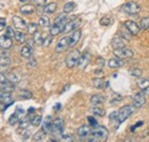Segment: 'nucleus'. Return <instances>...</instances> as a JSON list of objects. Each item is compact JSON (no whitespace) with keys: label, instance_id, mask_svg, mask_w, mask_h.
Returning <instances> with one entry per match:
<instances>
[{"label":"nucleus","instance_id":"f257e3e1","mask_svg":"<svg viewBox=\"0 0 149 142\" xmlns=\"http://www.w3.org/2000/svg\"><path fill=\"white\" fill-rule=\"evenodd\" d=\"M91 135L93 138L88 139L90 141H103L108 138V129L104 127V126H94L92 127V133Z\"/></svg>","mask_w":149,"mask_h":142},{"label":"nucleus","instance_id":"f03ea898","mask_svg":"<svg viewBox=\"0 0 149 142\" xmlns=\"http://www.w3.org/2000/svg\"><path fill=\"white\" fill-rule=\"evenodd\" d=\"M134 108H135L134 104H133V106L127 104V106H123V108L118 111V116H117V118H116L117 124H122L123 122H125L131 115L134 112Z\"/></svg>","mask_w":149,"mask_h":142},{"label":"nucleus","instance_id":"7ed1b4c3","mask_svg":"<svg viewBox=\"0 0 149 142\" xmlns=\"http://www.w3.org/2000/svg\"><path fill=\"white\" fill-rule=\"evenodd\" d=\"M80 55L81 54H80V52L78 49H74V51H71L70 53L68 54L67 57H65V65H67V68L72 69L74 67H76Z\"/></svg>","mask_w":149,"mask_h":142},{"label":"nucleus","instance_id":"20e7f679","mask_svg":"<svg viewBox=\"0 0 149 142\" xmlns=\"http://www.w3.org/2000/svg\"><path fill=\"white\" fill-rule=\"evenodd\" d=\"M140 10H141L140 5L138 2H134V1H129L125 5H123V7H122V12L127 14V15H135Z\"/></svg>","mask_w":149,"mask_h":142},{"label":"nucleus","instance_id":"39448f33","mask_svg":"<svg viewBox=\"0 0 149 142\" xmlns=\"http://www.w3.org/2000/svg\"><path fill=\"white\" fill-rule=\"evenodd\" d=\"M63 124H64V122H63V119L61 117H57L53 120V123H52V133H53V135H61V133L63 131Z\"/></svg>","mask_w":149,"mask_h":142},{"label":"nucleus","instance_id":"423d86ee","mask_svg":"<svg viewBox=\"0 0 149 142\" xmlns=\"http://www.w3.org/2000/svg\"><path fill=\"white\" fill-rule=\"evenodd\" d=\"M113 54H115V56H118V57H120V58H123V60H125V58H131V57H133V51L130 49V48H127V47H123V48H118V49H115L113 51Z\"/></svg>","mask_w":149,"mask_h":142},{"label":"nucleus","instance_id":"0eeeda50","mask_svg":"<svg viewBox=\"0 0 149 142\" xmlns=\"http://www.w3.org/2000/svg\"><path fill=\"white\" fill-rule=\"evenodd\" d=\"M132 100H133V104L135 106V108H142L146 103V94L141 90V92L134 94Z\"/></svg>","mask_w":149,"mask_h":142},{"label":"nucleus","instance_id":"6e6552de","mask_svg":"<svg viewBox=\"0 0 149 142\" xmlns=\"http://www.w3.org/2000/svg\"><path fill=\"white\" fill-rule=\"evenodd\" d=\"M80 38H81V31L80 30H74L70 33V36L68 37V45H69V47H74L79 42Z\"/></svg>","mask_w":149,"mask_h":142},{"label":"nucleus","instance_id":"1a4fd4ad","mask_svg":"<svg viewBox=\"0 0 149 142\" xmlns=\"http://www.w3.org/2000/svg\"><path fill=\"white\" fill-rule=\"evenodd\" d=\"M14 89H15V84H13L12 81H9V79L7 77H5L3 72L1 71V90L13 92Z\"/></svg>","mask_w":149,"mask_h":142},{"label":"nucleus","instance_id":"9d476101","mask_svg":"<svg viewBox=\"0 0 149 142\" xmlns=\"http://www.w3.org/2000/svg\"><path fill=\"white\" fill-rule=\"evenodd\" d=\"M124 25H125V28L127 29V31L130 32L131 35H133V36L139 35V32H140V30H141L140 25H139V24H136L134 21H125Z\"/></svg>","mask_w":149,"mask_h":142},{"label":"nucleus","instance_id":"9b49d317","mask_svg":"<svg viewBox=\"0 0 149 142\" xmlns=\"http://www.w3.org/2000/svg\"><path fill=\"white\" fill-rule=\"evenodd\" d=\"M126 39L123 38L122 36H116L113 37L111 40V46L113 47V49H118V48H123L126 47Z\"/></svg>","mask_w":149,"mask_h":142},{"label":"nucleus","instance_id":"f8f14e48","mask_svg":"<svg viewBox=\"0 0 149 142\" xmlns=\"http://www.w3.org/2000/svg\"><path fill=\"white\" fill-rule=\"evenodd\" d=\"M80 22L79 19L74 18V19H71V21H68L65 24H64V29H63V33H69V32H72L74 30H76L78 26H79Z\"/></svg>","mask_w":149,"mask_h":142},{"label":"nucleus","instance_id":"ddd939ff","mask_svg":"<svg viewBox=\"0 0 149 142\" xmlns=\"http://www.w3.org/2000/svg\"><path fill=\"white\" fill-rule=\"evenodd\" d=\"M88 64H90V54L88 53L81 54L80 57H79V60H78L77 67H78L80 70H85Z\"/></svg>","mask_w":149,"mask_h":142},{"label":"nucleus","instance_id":"4468645a","mask_svg":"<svg viewBox=\"0 0 149 142\" xmlns=\"http://www.w3.org/2000/svg\"><path fill=\"white\" fill-rule=\"evenodd\" d=\"M92 133V126L88 125H81L78 129H77V134L78 136H80L81 139L83 138H86V136H90Z\"/></svg>","mask_w":149,"mask_h":142},{"label":"nucleus","instance_id":"2eb2a0df","mask_svg":"<svg viewBox=\"0 0 149 142\" xmlns=\"http://www.w3.org/2000/svg\"><path fill=\"white\" fill-rule=\"evenodd\" d=\"M68 46H69L68 45V38L67 37H63V38H61L57 41V44H56L55 46V52L56 53H62V52H64L67 49Z\"/></svg>","mask_w":149,"mask_h":142},{"label":"nucleus","instance_id":"dca6fc26","mask_svg":"<svg viewBox=\"0 0 149 142\" xmlns=\"http://www.w3.org/2000/svg\"><path fill=\"white\" fill-rule=\"evenodd\" d=\"M123 65H124V61H123V58H120L118 56H115L108 61V67L111 69H117V68H120Z\"/></svg>","mask_w":149,"mask_h":142},{"label":"nucleus","instance_id":"f3484780","mask_svg":"<svg viewBox=\"0 0 149 142\" xmlns=\"http://www.w3.org/2000/svg\"><path fill=\"white\" fill-rule=\"evenodd\" d=\"M0 45H1V48L2 49H9L12 46H13V40H12V37H8L6 35L1 36V39H0Z\"/></svg>","mask_w":149,"mask_h":142},{"label":"nucleus","instance_id":"a211bd4d","mask_svg":"<svg viewBox=\"0 0 149 142\" xmlns=\"http://www.w3.org/2000/svg\"><path fill=\"white\" fill-rule=\"evenodd\" d=\"M0 64H1V71H2V72L6 70V69L9 67V64H10V57L8 56V54L5 53V49L1 52V61H0Z\"/></svg>","mask_w":149,"mask_h":142},{"label":"nucleus","instance_id":"6ab92c4d","mask_svg":"<svg viewBox=\"0 0 149 142\" xmlns=\"http://www.w3.org/2000/svg\"><path fill=\"white\" fill-rule=\"evenodd\" d=\"M12 21H13L14 26H15L16 29H19V30H22V29H24V28H26V26H28V24L25 23V21L21 17V16L15 15V16H13Z\"/></svg>","mask_w":149,"mask_h":142},{"label":"nucleus","instance_id":"aec40b11","mask_svg":"<svg viewBox=\"0 0 149 142\" xmlns=\"http://www.w3.org/2000/svg\"><path fill=\"white\" fill-rule=\"evenodd\" d=\"M63 29H64V24H55V23H54V24L49 28V35H52L53 37L60 35V33L63 32Z\"/></svg>","mask_w":149,"mask_h":142},{"label":"nucleus","instance_id":"412c9836","mask_svg":"<svg viewBox=\"0 0 149 142\" xmlns=\"http://www.w3.org/2000/svg\"><path fill=\"white\" fill-rule=\"evenodd\" d=\"M52 117L51 116H47L46 118H45V120L42 122V128L41 129H44V132L46 133V134H48V133H52Z\"/></svg>","mask_w":149,"mask_h":142},{"label":"nucleus","instance_id":"4be33fe9","mask_svg":"<svg viewBox=\"0 0 149 142\" xmlns=\"http://www.w3.org/2000/svg\"><path fill=\"white\" fill-rule=\"evenodd\" d=\"M32 54H33V49H32V47H30L29 45H24V46L21 48V55H22V57H24V58H31V57H32Z\"/></svg>","mask_w":149,"mask_h":142},{"label":"nucleus","instance_id":"5701e85b","mask_svg":"<svg viewBox=\"0 0 149 142\" xmlns=\"http://www.w3.org/2000/svg\"><path fill=\"white\" fill-rule=\"evenodd\" d=\"M104 102H106V97L103 95H101V94H95L91 97V103L93 106H101Z\"/></svg>","mask_w":149,"mask_h":142},{"label":"nucleus","instance_id":"b1692460","mask_svg":"<svg viewBox=\"0 0 149 142\" xmlns=\"http://www.w3.org/2000/svg\"><path fill=\"white\" fill-rule=\"evenodd\" d=\"M0 100L2 102V104H10L12 103V96H10V92H6V90H1L0 94Z\"/></svg>","mask_w":149,"mask_h":142},{"label":"nucleus","instance_id":"393cba45","mask_svg":"<svg viewBox=\"0 0 149 142\" xmlns=\"http://www.w3.org/2000/svg\"><path fill=\"white\" fill-rule=\"evenodd\" d=\"M19 12L24 15H31L35 13V6L32 5H23L21 8H19Z\"/></svg>","mask_w":149,"mask_h":142},{"label":"nucleus","instance_id":"a878e982","mask_svg":"<svg viewBox=\"0 0 149 142\" xmlns=\"http://www.w3.org/2000/svg\"><path fill=\"white\" fill-rule=\"evenodd\" d=\"M56 9H57L56 2H51V3H47V5L44 6V12L47 13V14H53V13H55Z\"/></svg>","mask_w":149,"mask_h":142},{"label":"nucleus","instance_id":"bb28decb","mask_svg":"<svg viewBox=\"0 0 149 142\" xmlns=\"http://www.w3.org/2000/svg\"><path fill=\"white\" fill-rule=\"evenodd\" d=\"M67 19H68V15L67 13H62L60 15H57L55 18H54V23L55 24H65L67 23Z\"/></svg>","mask_w":149,"mask_h":142},{"label":"nucleus","instance_id":"cd10ccee","mask_svg":"<svg viewBox=\"0 0 149 142\" xmlns=\"http://www.w3.org/2000/svg\"><path fill=\"white\" fill-rule=\"evenodd\" d=\"M38 24L41 26V28H48L49 25H51V21H49V18L47 17V16H45V15H42V16H40L39 18V21H38Z\"/></svg>","mask_w":149,"mask_h":142},{"label":"nucleus","instance_id":"c85d7f7f","mask_svg":"<svg viewBox=\"0 0 149 142\" xmlns=\"http://www.w3.org/2000/svg\"><path fill=\"white\" fill-rule=\"evenodd\" d=\"M74 8H76V3H74V1H70V2H67L63 6V12L67 13V14H70V13L74 12Z\"/></svg>","mask_w":149,"mask_h":142},{"label":"nucleus","instance_id":"c756f323","mask_svg":"<svg viewBox=\"0 0 149 142\" xmlns=\"http://www.w3.org/2000/svg\"><path fill=\"white\" fill-rule=\"evenodd\" d=\"M38 23H35V22H31V23H29L28 24V26H26V31H28V33L29 35H35L36 32L38 31Z\"/></svg>","mask_w":149,"mask_h":142},{"label":"nucleus","instance_id":"7c9ffc66","mask_svg":"<svg viewBox=\"0 0 149 142\" xmlns=\"http://www.w3.org/2000/svg\"><path fill=\"white\" fill-rule=\"evenodd\" d=\"M19 120H21V115H19V112H14V113L8 118V123H9V125L17 124Z\"/></svg>","mask_w":149,"mask_h":142},{"label":"nucleus","instance_id":"2f4dec72","mask_svg":"<svg viewBox=\"0 0 149 142\" xmlns=\"http://www.w3.org/2000/svg\"><path fill=\"white\" fill-rule=\"evenodd\" d=\"M91 111H92V113H93L94 116H99V117H103V116H104V113H106L104 109L100 108L99 106H93V108L91 109Z\"/></svg>","mask_w":149,"mask_h":142},{"label":"nucleus","instance_id":"473e14b6","mask_svg":"<svg viewBox=\"0 0 149 142\" xmlns=\"http://www.w3.org/2000/svg\"><path fill=\"white\" fill-rule=\"evenodd\" d=\"M19 96L21 99H24V100H30L32 97V93L29 89H21L19 93Z\"/></svg>","mask_w":149,"mask_h":142},{"label":"nucleus","instance_id":"72a5a7b5","mask_svg":"<svg viewBox=\"0 0 149 142\" xmlns=\"http://www.w3.org/2000/svg\"><path fill=\"white\" fill-rule=\"evenodd\" d=\"M14 38H15V40H16L17 42H19V44H24V42L26 41L25 35H24V32H22V31H15Z\"/></svg>","mask_w":149,"mask_h":142},{"label":"nucleus","instance_id":"f704fd0d","mask_svg":"<svg viewBox=\"0 0 149 142\" xmlns=\"http://www.w3.org/2000/svg\"><path fill=\"white\" fill-rule=\"evenodd\" d=\"M41 120H42V118H41L40 115H35V116H32L30 118V124L32 126H39L41 124Z\"/></svg>","mask_w":149,"mask_h":142},{"label":"nucleus","instance_id":"c9c22d12","mask_svg":"<svg viewBox=\"0 0 149 142\" xmlns=\"http://www.w3.org/2000/svg\"><path fill=\"white\" fill-rule=\"evenodd\" d=\"M138 86H139V88L141 89V90H143L145 88L149 87V79H147V78L139 79L138 80Z\"/></svg>","mask_w":149,"mask_h":142},{"label":"nucleus","instance_id":"e433bc0d","mask_svg":"<svg viewBox=\"0 0 149 142\" xmlns=\"http://www.w3.org/2000/svg\"><path fill=\"white\" fill-rule=\"evenodd\" d=\"M45 136H46V133L44 132V129H39L38 132L33 134V140L35 141H42L45 139Z\"/></svg>","mask_w":149,"mask_h":142},{"label":"nucleus","instance_id":"4c0bfd02","mask_svg":"<svg viewBox=\"0 0 149 142\" xmlns=\"http://www.w3.org/2000/svg\"><path fill=\"white\" fill-rule=\"evenodd\" d=\"M130 74L134 78H140L141 74H142V70L140 68H131L130 69Z\"/></svg>","mask_w":149,"mask_h":142},{"label":"nucleus","instance_id":"58836bf2","mask_svg":"<svg viewBox=\"0 0 149 142\" xmlns=\"http://www.w3.org/2000/svg\"><path fill=\"white\" fill-rule=\"evenodd\" d=\"M140 28H141V30H148L149 29V17L148 16L141 18V21H140Z\"/></svg>","mask_w":149,"mask_h":142},{"label":"nucleus","instance_id":"ea45409f","mask_svg":"<svg viewBox=\"0 0 149 142\" xmlns=\"http://www.w3.org/2000/svg\"><path fill=\"white\" fill-rule=\"evenodd\" d=\"M30 118H31V116H30V115H28V116L25 117V119H21V120L19 122V128H22V129L24 128V129H25V128H26V126H28V124L30 123Z\"/></svg>","mask_w":149,"mask_h":142},{"label":"nucleus","instance_id":"a19ab883","mask_svg":"<svg viewBox=\"0 0 149 142\" xmlns=\"http://www.w3.org/2000/svg\"><path fill=\"white\" fill-rule=\"evenodd\" d=\"M7 78L9 79V81H12L13 84H17L19 81V78L17 74H15L14 72H10V73H8L7 74Z\"/></svg>","mask_w":149,"mask_h":142},{"label":"nucleus","instance_id":"79ce46f5","mask_svg":"<svg viewBox=\"0 0 149 142\" xmlns=\"http://www.w3.org/2000/svg\"><path fill=\"white\" fill-rule=\"evenodd\" d=\"M33 40H35V42H36V45H42V42H44V39H42V36L40 32H36L35 35H33Z\"/></svg>","mask_w":149,"mask_h":142},{"label":"nucleus","instance_id":"37998d69","mask_svg":"<svg viewBox=\"0 0 149 142\" xmlns=\"http://www.w3.org/2000/svg\"><path fill=\"white\" fill-rule=\"evenodd\" d=\"M93 85H94V87H95V88H102V87H103V80H102L100 77L94 78Z\"/></svg>","mask_w":149,"mask_h":142},{"label":"nucleus","instance_id":"c03bdc74","mask_svg":"<svg viewBox=\"0 0 149 142\" xmlns=\"http://www.w3.org/2000/svg\"><path fill=\"white\" fill-rule=\"evenodd\" d=\"M111 17L110 16H104L100 19V24L103 25V26H107V25H110L111 24Z\"/></svg>","mask_w":149,"mask_h":142},{"label":"nucleus","instance_id":"a18cd8bd","mask_svg":"<svg viewBox=\"0 0 149 142\" xmlns=\"http://www.w3.org/2000/svg\"><path fill=\"white\" fill-rule=\"evenodd\" d=\"M52 40H53V36L49 35L47 36L45 39H44V42H42V46H45V47H47V46H49L51 45V42H52Z\"/></svg>","mask_w":149,"mask_h":142},{"label":"nucleus","instance_id":"49530a36","mask_svg":"<svg viewBox=\"0 0 149 142\" xmlns=\"http://www.w3.org/2000/svg\"><path fill=\"white\" fill-rule=\"evenodd\" d=\"M122 100H123V97H122L120 94H115V95H113V99L111 100V104L117 103V102H120Z\"/></svg>","mask_w":149,"mask_h":142},{"label":"nucleus","instance_id":"de8ad7c7","mask_svg":"<svg viewBox=\"0 0 149 142\" xmlns=\"http://www.w3.org/2000/svg\"><path fill=\"white\" fill-rule=\"evenodd\" d=\"M87 120H88V124L91 125L92 127H94V126H97V122H96V119L94 118V117H92V116H90V117H87Z\"/></svg>","mask_w":149,"mask_h":142},{"label":"nucleus","instance_id":"09e8293b","mask_svg":"<svg viewBox=\"0 0 149 142\" xmlns=\"http://www.w3.org/2000/svg\"><path fill=\"white\" fill-rule=\"evenodd\" d=\"M60 141H74V139L71 136V135H63L60 138Z\"/></svg>","mask_w":149,"mask_h":142},{"label":"nucleus","instance_id":"8fccbe9b","mask_svg":"<svg viewBox=\"0 0 149 142\" xmlns=\"http://www.w3.org/2000/svg\"><path fill=\"white\" fill-rule=\"evenodd\" d=\"M6 36H8V37H14V35H15V31H13V29L10 28V26H7L6 28Z\"/></svg>","mask_w":149,"mask_h":142},{"label":"nucleus","instance_id":"3c124183","mask_svg":"<svg viewBox=\"0 0 149 142\" xmlns=\"http://www.w3.org/2000/svg\"><path fill=\"white\" fill-rule=\"evenodd\" d=\"M6 24H7L6 18H5V17L0 18V29H1V31H3V29L6 28Z\"/></svg>","mask_w":149,"mask_h":142},{"label":"nucleus","instance_id":"603ef678","mask_svg":"<svg viewBox=\"0 0 149 142\" xmlns=\"http://www.w3.org/2000/svg\"><path fill=\"white\" fill-rule=\"evenodd\" d=\"M35 5L38 7H42L46 5V0H35Z\"/></svg>","mask_w":149,"mask_h":142},{"label":"nucleus","instance_id":"864d4df0","mask_svg":"<svg viewBox=\"0 0 149 142\" xmlns=\"http://www.w3.org/2000/svg\"><path fill=\"white\" fill-rule=\"evenodd\" d=\"M117 116H118V111H113V112L110 113L109 118H110V119H115V118H117Z\"/></svg>","mask_w":149,"mask_h":142},{"label":"nucleus","instance_id":"5fc2aeb1","mask_svg":"<svg viewBox=\"0 0 149 142\" xmlns=\"http://www.w3.org/2000/svg\"><path fill=\"white\" fill-rule=\"evenodd\" d=\"M26 45H29L30 47H33V46L36 45V42H35V40H33V39H30V40H28V41H26Z\"/></svg>","mask_w":149,"mask_h":142},{"label":"nucleus","instance_id":"6e6d98bb","mask_svg":"<svg viewBox=\"0 0 149 142\" xmlns=\"http://www.w3.org/2000/svg\"><path fill=\"white\" fill-rule=\"evenodd\" d=\"M120 36H122V37H123V38H125V39H126V40H131V38H132V37H131V36H129L127 35V33H125V32H120Z\"/></svg>","mask_w":149,"mask_h":142},{"label":"nucleus","instance_id":"4d7b16f0","mask_svg":"<svg viewBox=\"0 0 149 142\" xmlns=\"http://www.w3.org/2000/svg\"><path fill=\"white\" fill-rule=\"evenodd\" d=\"M29 65H30L31 68H32V67H36V61H35V58H33V60H32V58L30 60V62H29Z\"/></svg>","mask_w":149,"mask_h":142},{"label":"nucleus","instance_id":"13d9d810","mask_svg":"<svg viewBox=\"0 0 149 142\" xmlns=\"http://www.w3.org/2000/svg\"><path fill=\"white\" fill-rule=\"evenodd\" d=\"M103 61H104V60H103L102 57H97V63H99L100 65H103V64H104V62H103Z\"/></svg>","mask_w":149,"mask_h":142},{"label":"nucleus","instance_id":"bf43d9fd","mask_svg":"<svg viewBox=\"0 0 149 142\" xmlns=\"http://www.w3.org/2000/svg\"><path fill=\"white\" fill-rule=\"evenodd\" d=\"M61 104H60V103H56L55 104V108H54V110H55V111H57V110H58V109H60V108H61Z\"/></svg>","mask_w":149,"mask_h":142},{"label":"nucleus","instance_id":"052dcab7","mask_svg":"<svg viewBox=\"0 0 149 142\" xmlns=\"http://www.w3.org/2000/svg\"><path fill=\"white\" fill-rule=\"evenodd\" d=\"M142 92H143V93H145L146 95H147V94H149V87H147V88H145L143 90H142Z\"/></svg>","mask_w":149,"mask_h":142},{"label":"nucleus","instance_id":"680f3d73","mask_svg":"<svg viewBox=\"0 0 149 142\" xmlns=\"http://www.w3.org/2000/svg\"><path fill=\"white\" fill-rule=\"evenodd\" d=\"M35 110H36L35 108H30V109H29V112H35Z\"/></svg>","mask_w":149,"mask_h":142}]
</instances>
